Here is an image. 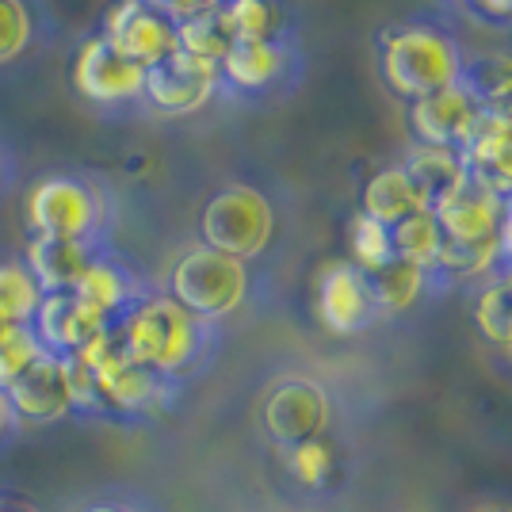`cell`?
Segmentation results:
<instances>
[{
	"label": "cell",
	"instance_id": "obj_34",
	"mask_svg": "<svg viewBox=\"0 0 512 512\" xmlns=\"http://www.w3.org/2000/svg\"><path fill=\"white\" fill-rule=\"evenodd\" d=\"M0 512H50V509H43L35 497H27L20 490H0Z\"/></svg>",
	"mask_w": 512,
	"mask_h": 512
},
{
	"label": "cell",
	"instance_id": "obj_1",
	"mask_svg": "<svg viewBox=\"0 0 512 512\" xmlns=\"http://www.w3.org/2000/svg\"><path fill=\"white\" fill-rule=\"evenodd\" d=\"M69 371H73L77 421L138 428L157 417H169L184 398L180 383L130 360L115 341V333H104L96 344H88L81 356H73Z\"/></svg>",
	"mask_w": 512,
	"mask_h": 512
},
{
	"label": "cell",
	"instance_id": "obj_18",
	"mask_svg": "<svg viewBox=\"0 0 512 512\" xmlns=\"http://www.w3.org/2000/svg\"><path fill=\"white\" fill-rule=\"evenodd\" d=\"M287 65H291V50L283 39L279 43H234L218 62V73H222V85L237 92H264L287 77Z\"/></svg>",
	"mask_w": 512,
	"mask_h": 512
},
{
	"label": "cell",
	"instance_id": "obj_15",
	"mask_svg": "<svg viewBox=\"0 0 512 512\" xmlns=\"http://www.w3.org/2000/svg\"><path fill=\"white\" fill-rule=\"evenodd\" d=\"M31 329H35L39 344H43L50 356H58V360L81 356L88 344H96L104 333H111L73 291H65V295H43L35 318H31Z\"/></svg>",
	"mask_w": 512,
	"mask_h": 512
},
{
	"label": "cell",
	"instance_id": "obj_10",
	"mask_svg": "<svg viewBox=\"0 0 512 512\" xmlns=\"http://www.w3.org/2000/svg\"><path fill=\"white\" fill-rule=\"evenodd\" d=\"M218 85H222L218 65L176 50L165 62H157L146 69L142 100H146L157 115H172V119H176V115H192V111L211 104V96L218 92Z\"/></svg>",
	"mask_w": 512,
	"mask_h": 512
},
{
	"label": "cell",
	"instance_id": "obj_26",
	"mask_svg": "<svg viewBox=\"0 0 512 512\" xmlns=\"http://www.w3.org/2000/svg\"><path fill=\"white\" fill-rule=\"evenodd\" d=\"M222 4V0H218ZM203 8V12H195L188 20L176 23V43L184 54H192V58H203V62H222L226 58V50L234 46L230 39V27L222 20V8Z\"/></svg>",
	"mask_w": 512,
	"mask_h": 512
},
{
	"label": "cell",
	"instance_id": "obj_2",
	"mask_svg": "<svg viewBox=\"0 0 512 512\" xmlns=\"http://www.w3.org/2000/svg\"><path fill=\"white\" fill-rule=\"evenodd\" d=\"M111 333L130 360L180 386L199 379L222 348V325L195 318L165 291H153L150 299L138 302Z\"/></svg>",
	"mask_w": 512,
	"mask_h": 512
},
{
	"label": "cell",
	"instance_id": "obj_27",
	"mask_svg": "<svg viewBox=\"0 0 512 512\" xmlns=\"http://www.w3.org/2000/svg\"><path fill=\"white\" fill-rule=\"evenodd\" d=\"M283 467L302 490H325L333 482V474H337V444L329 436L295 444V448L283 451Z\"/></svg>",
	"mask_w": 512,
	"mask_h": 512
},
{
	"label": "cell",
	"instance_id": "obj_9",
	"mask_svg": "<svg viewBox=\"0 0 512 512\" xmlns=\"http://www.w3.org/2000/svg\"><path fill=\"white\" fill-rule=\"evenodd\" d=\"M73 295L85 302L107 329H115L138 302L150 299L153 287H150V279L142 276L119 249L104 245V249L96 253V260L88 264V272L81 276V283L73 287Z\"/></svg>",
	"mask_w": 512,
	"mask_h": 512
},
{
	"label": "cell",
	"instance_id": "obj_25",
	"mask_svg": "<svg viewBox=\"0 0 512 512\" xmlns=\"http://www.w3.org/2000/svg\"><path fill=\"white\" fill-rule=\"evenodd\" d=\"M43 302V287L35 283L23 256H0V325H31Z\"/></svg>",
	"mask_w": 512,
	"mask_h": 512
},
{
	"label": "cell",
	"instance_id": "obj_31",
	"mask_svg": "<svg viewBox=\"0 0 512 512\" xmlns=\"http://www.w3.org/2000/svg\"><path fill=\"white\" fill-rule=\"evenodd\" d=\"M35 43V16L27 0H0V65Z\"/></svg>",
	"mask_w": 512,
	"mask_h": 512
},
{
	"label": "cell",
	"instance_id": "obj_20",
	"mask_svg": "<svg viewBox=\"0 0 512 512\" xmlns=\"http://www.w3.org/2000/svg\"><path fill=\"white\" fill-rule=\"evenodd\" d=\"M360 211L367 214V218H375V222H383V226H398L409 214L428 211V203L421 199V192L413 188V180L406 176V169L394 165V169H379L367 180Z\"/></svg>",
	"mask_w": 512,
	"mask_h": 512
},
{
	"label": "cell",
	"instance_id": "obj_35",
	"mask_svg": "<svg viewBox=\"0 0 512 512\" xmlns=\"http://www.w3.org/2000/svg\"><path fill=\"white\" fill-rule=\"evenodd\" d=\"M478 12H486L493 20H512V0H470Z\"/></svg>",
	"mask_w": 512,
	"mask_h": 512
},
{
	"label": "cell",
	"instance_id": "obj_39",
	"mask_svg": "<svg viewBox=\"0 0 512 512\" xmlns=\"http://www.w3.org/2000/svg\"><path fill=\"white\" fill-rule=\"evenodd\" d=\"M138 4H146V8H157V12H165V4H169V0H138Z\"/></svg>",
	"mask_w": 512,
	"mask_h": 512
},
{
	"label": "cell",
	"instance_id": "obj_8",
	"mask_svg": "<svg viewBox=\"0 0 512 512\" xmlns=\"http://www.w3.org/2000/svg\"><path fill=\"white\" fill-rule=\"evenodd\" d=\"M73 88L81 100L100 107L138 104L146 88V69L123 58L104 35H92L73 58Z\"/></svg>",
	"mask_w": 512,
	"mask_h": 512
},
{
	"label": "cell",
	"instance_id": "obj_29",
	"mask_svg": "<svg viewBox=\"0 0 512 512\" xmlns=\"http://www.w3.org/2000/svg\"><path fill=\"white\" fill-rule=\"evenodd\" d=\"M50 356L31 325H0V390L12 386L31 363Z\"/></svg>",
	"mask_w": 512,
	"mask_h": 512
},
{
	"label": "cell",
	"instance_id": "obj_21",
	"mask_svg": "<svg viewBox=\"0 0 512 512\" xmlns=\"http://www.w3.org/2000/svg\"><path fill=\"white\" fill-rule=\"evenodd\" d=\"M367 283H371V295H375V306H379V318L406 314L413 302L436 287V279L428 276V272L413 268L409 260H398V256L390 264H383L379 272H371Z\"/></svg>",
	"mask_w": 512,
	"mask_h": 512
},
{
	"label": "cell",
	"instance_id": "obj_12",
	"mask_svg": "<svg viewBox=\"0 0 512 512\" xmlns=\"http://www.w3.org/2000/svg\"><path fill=\"white\" fill-rule=\"evenodd\" d=\"M104 35L107 43L115 46L123 58H130L134 65L150 69V65L165 62L169 54L180 50L176 43V23L157 12V8H146L138 0H119L104 20Z\"/></svg>",
	"mask_w": 512,
	"mask_h": 512
},
{
	"label": "cell",
	"instance_id": "obj_37",
	"mask_svg": "<svg viewBox=\"0 0 512 512\" xmlns=\"http://www.w3.org/2000/svg\"><path fill=\"white\" fill-rule=\"evenodd\" d=\"M493 276L501 279V287H505V291H509V299H512V264H501V268H497V272H493Z\"/></svg>",
	"mask_w": 512,
	"mask_h": 512
},
{
	"label": "cell",
	"instance_id": "obj_4",
	"mask_svg": "<svg viewBox=\"0 0 512 512\" xmlns=\"http://www.w3.org/2000/svg\"><path fill=\"white\" fill-rule=\"evenodd\" d=\"M253 291V272L245 260H234L226 253H214L207 245H188L176 253L165 276V295L192 310L195 318L222 325L234 318L237 310L249 302Z\"/></svg>",
	"mask_w": 512,
	"mask_h": 512
},
{
	"label": "cell",
	"instance_id": "obj_28",
	"mask_svg": "<svg viewBox=\"0 0 512 512\" xmlns=\"http://www.w3.org/2000/svg\"><path fill=\"white\" fill-rule=\"evenodd\" d=\"M348 260L360 268L363 276H371V272H379L383 264L394 260V245H390V226L383 222H375V218H367V214H356L352 222H348Z\"/></svg>",
	"mask_w": 512,
	"mask_h": 512
},
{
	"label": "cell",
	"instance_id": "obj_5",
	"mask_svg": "<svg viewBox=\"0 0 512 512\" xmlns=\"http://www.w3.org/2000/svg\"><path fill=\"white\" fill-rule=\"evenodd\" d=\"M27 237L111 245V199L85 176H43L27 195Z\"/></svg>",
	"mask_w": 512,
	"mask_h": 512
},
{
	"label": "cell",
	"instance_id": "obj_16",
	"mask_svg": "<svg viewBox=\"0 0 512 512\" xmlns=\"http://www.w3.org/2000/svg\"><path fill=\"white\" fill-rule=\"evenodd\" d=\"M463 157L474 180H482L501 199L512 195V111H482Z\"/></svg>",
	"mask_w": 512,
	"mask_h": 512
},
{
	"label": "cell",
	"instance_id": "obj_24",
	"mask_svg": "<svg viewBox=\"0 0 512 512\" xmlns=\"http://www.w3.org/2000/svg\"><path fill=\"white\" fill-rule=\"evenodd\" d=\"M463 88L482 111H512V54H478L463 62Z\"/></svg>",
	"mask_w": 512,
	"mask_h": 512
},
{
	"label": "cell",
	"instance_id": "obj_38",
	"mask_svg": "<svg viewBox=\"0 0 512 512\" xmlns=\"http://www.w3.org/2000/svg\"><path fill=\"white\" fill-rule=\"evenodd\" d=\"M497 348H501V356H505V360L512 363V325H509V333L501 337V344H497Z\"/></svg>",
	"mask_w": 512,
	"mask_h": 512
},
{
	"label": "cell",
	"instance_id": "obj_32",
	"mask_svg": "<svg viewBox=\"0 0 512 512\" xmlns=\"http://www.w3.org/2000/svg\"><path fill=\"white\" fill-rule=\"evenodd\" d=\"M23 432L20 417L12 413V406H8V398H4V390H0V455L16 444V436Z\"/></svg>",
	"mask_w": 512,
	"mask_h": 512
},
{
	"label": "cell",
	"instance_id": "obj_14",
	"mask_svg": "<svg viewBox=\"0 0 512 512\" xmlns=\"http://www.w3.org/2000/svg\"><path fill=\"white\" fill-rule=\"evenodd\" d=\"M478 119H482V104L463 88V81L409 104V127L417 134V146L463 150L478 127Z\"/></svg>",
	"mask_w": 512,
	"mask_h": 512
},
{
	"label": "cell",
	"instance_id": "obj_36",
	"mask_svg": "<svg viewBox=\"0 0 512 512\" xmlns=\"http://www.w3.org/2000/svg\"><path fill=\"white\" fill-rule=\"evenodd\" d=\"M470 512H512V501H482V505H474Z\"/></svg>",
	"mask_w": 512,
	"mask_h": 512
},
{
	"label": "cell",
	"instance_id": "obj_19",
	"mask_svg": "<svg viewBox=\"0 0 512 512\" xmlns=\"http://www.w3.org/2000/svg\"><path fill=\"white\" fill-rule=\"evenodd\" d=\"M402 169L428 203V211L440 207L448 195H455L470 180L467 157L463 150H451V146H413Z\"/></svg>",
	"mask_w": 512,
	"mask_h": 512
},
{
	"label": "cell",
	"instance_id": "obj_6",
	"mask_svg": "<svg viewBox=\"0 0 512 512\" xmlns=\"http://www.w3.org/2000/svg\"><path fill=\"white\" fill-rule=\"evenodd\" d=\"M276 237V211L268 195L249 184H226L203 203L199 214V245L234 260H256L268 253Z\"/></svg>",
	"mask_w": 512,
	"mask_h": 512
},
{
	"label": "cell",
	"instance_id": "obj_22",
	"mask_svg": "<svg viewBox=\"0 0 512 512\" xmlns=\"http://www.w3.org/2000/svg\"><path fill=\"white\" fill-rule=\"evenodd\" d=\"M390 245L398 260H409L413 268H421L440 283L436 268H440V253H444V230L432 211H417L402 218L398 226H390Z\"/></svg>",
	"mask_w": 512,
	"mask_h": 512
},
{
	"label": "cell",
	"instance_id": "obj_33",
	"mask_svg": "<svg viewBox=\"0 0 512 512\" xmlns=\"http://www.w3.org/2000/svg\"><path fill=\"white\" fill-rule=\"evenodd\" d=\"M497 245H501V264H512V195L501 203V226H497Z\"/></svg>",
	"mask_w": 512,
	"mask_h": 512
},
{
	"label": "cell",
	"instance_id": "obj_3",
	"mask_svg": "<svg viewBox=\"0 0 512 512\" xmlns=\"http://www.w3.org/2000/svg\"><path fill=\"white\" fill-rule=\"evenodd\" d=\"M379 62H383V81L390 85V92L413 104L440 88L459 85L467 58L440 27L409 23V27L386 31L379 39Z\"/></svg>",
	"mask_w": 512,
	"mask_h": 512
},
{
	"label": "cell",
	"instance_id": "obj_23",
	"mask_svg": "<svg viewBox=\"0 0 512 512\" xmlns=\"http://www.w3.org/2000/svg\"><path fill=\"white\" fill-rule=\"evenodd\" d=\"M222 20L234 43H279L283 39V8L276 0H222Z\"/></svg>",
	"mask_w": 512,
	"mask_h": 512
},
{
	"label": "cell",
	"instance_id": "obj_7",
	"mask_svg": "<svg viewBox=\"0 0 512 512\" xmlns=\"http://www.w3.org/2000/svg\"><path fill=\"white\" fill-rule=\"evenodd\" d=\"M260 425L279 451L318 440L333 425V398L318 379L287 375L272 383V390L260 402Z\"/></svg>",
	"mask_w": 512,
	"mask_h": 512
},
{
	"label": "cell",
	"instance_id": "obj_13",
	"mask_svg": "<svg viewBox=\"0 0 512 512\" xmlns=\"http://www.w3.org/2000/svg\"><path fill=\"white\" fill-rule=\"evenodd\" d=\"M318 318L337 337H356L379 321L371 283L352 260H337L318 276Z\"/></svg>",
	"mask_w": 512,
	"mask_h": 512
},
{
	"label": "cell",
	"instance_id": "obj_11",
	"mask_svg": "<svg viewBox=\"0 0 512 512\" xmlns=\"http://www.w3.org/2000/svg\"><path fill=\"white\" fill-rule=\"evenodd\" d=\"M4 398L23 428H46L77 417L73 371H69V360H58V356H43L39 363H31L16 383L4 386Z\"/></svg>",
	"mask_w": 512,
	"mask_h": 512
},
{
	"label": "cell",
	"instance_id": "obj_30",
	"mask_svg": "<svg viewBox=\"0 0 512 512\" xmlns=\"http://www.w3.org/2000/svg\"><path fill=\"white\" fill-rule=\"evenodd\" d=\"M58 512H165L150 493L130 490V486H104V490L77 493Z\"/></svg>",
	"mask_w": 512,
	"mask_h": 512
},
{
	"label": "cell",
	"instance_id": "obj_17",
	"mask_svg": "<svg viewBox=\"0 0 512 512\" xmlns=\"http://www.w3.org/2000/svg\"><path fill=\"white\" fill-rule=\"evenodd\" d=\"M104 245H88V241H62V237H27L23 264L31 268L35 283L43 287V295H65L73 291L88 264L96 260Z\"/></svg>",
	"mask_w": 512,
	"mask_h": 512
}]
</instances>
